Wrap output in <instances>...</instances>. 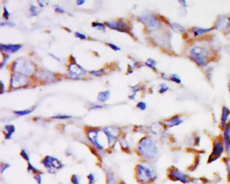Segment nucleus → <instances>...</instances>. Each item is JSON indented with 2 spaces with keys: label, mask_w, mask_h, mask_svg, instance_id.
I'll list each match as a JSON object with an SVG mask.
<instances>
[{
  "label": "nucleus",
  "mask_w": 230,
  "mask_h": 184,
  "mask_svg": "<svg viewBox=\"0 0 230 184\" xmlns=\"http://www.w3.org/2000/svg\"><path fill=\"white\" fill-rule=\"evenodd\" d=\"M35 109V107L29 109L22 110V111H14V113L16 114V115H18V116H24V115H26L30 114V113H31L32 111H34Z\"/></svg>",
  "instance_id": "f3484780"
},
{
  "label": "nucleus",
  "mask_w": 230,
  "mask_h": 184,
  "mask_svg": "<svg viewBox=\"0 0 230 184\" xmlns=\"http://www.w3.org/2000/svg\"><path fill=\"white\" fill-rule=\"evenodd\" d=\"M92 26L95 28H97L98 30L100 31H104L105 29V24L102 22H94L92 24Z\"/></svg>",
  "instance_id": "aec40b11"
},
{
  "label": "nucleus",
  "mask_w": 230,
  "mask_h": 184,
  "mask_svg": "<svg viewBox=\"0 0 230 184\" xmlns=\"http://www.w3.org/2000/svg\"><path fill=\"white\" fill-rule=\"evenodd\" d=\"M170 80H171L172 82H176L177 84H181L182 83V80H181L179 76H178V75L177 74H172V75H171Z\"/></svg>",
  "instance_id": "b1692460"
},
{
  "label": "nucleus",
  "mask_w": 230,
  "mask_h": 184,
  "mask_svg": "<svg viewBox=\"0 0 230 184\" xmlns=\"http://www.w3.org/2000/svg\"><path fill=\"white\" fill-rule=\"evenodd\" d=\"M182 123V118L179 115H176L173 116L171 118L170 121V124H169V127H173V126H177L178 125L181 124Z\"/></svg>",
  "instance_id": "dca6fc26"
},
{
  "label": "nucleus",
  "mask_w": 230,
  "mask_h": 184,
  "mask_svg": "<svg viewBox=\"0 0 230 184\" xmlns=\"http://www.w3.org/2000/svg\"><path fill=\"white\" fill-rule=\"evenodd\" d=\"M30 84V79L28 75L19 74L14 73L10 79V86L12 88H25L29 86Z\"/></svg>",
  "instance_id": "39448f33"
},
{
  "label": "nucleus",
  "mask_w": 230,
  "mask_h": 184,
  "mask_svg": "<svg viewBox=\"0 0 230 184\" xmlns=\"http://www.w3.org/2000/svg\"><path fill=\"white\" fill-rule=\"evenodd\" d=\"M107 45L109 46L112 50H114V51H120V47H119L118 46H117V45H115V44H113V43H107Z\"/></svg>",
  "instance_id": "7c9ffc66"
},
{
  "label": "nucleus",
  "mask_w": 230,
  "mask_h": 184,
  "mask_svg": "<svg viewBox=\"0 0 230 184\" xmlns=\"http://www.w3.org/2000/svg\"><path fill=\"white\" fill-rule=\"evenodd\" d=\"M138 149L140 154L148 159H154L159 153L157 146L153 140L149 137H144L140 141Z\"/></svg>",
  "instance_id": "f257e3e1"
},
{
  "label": "nucleus",
  "mask_w": 230,
  "mask_h": 184,
  "mask_svg": "<svg viewBox=\"0 0 230 184\" xmlns=\"http://www.w3.org/2000/svg\"><path fill=\"white\" fill-rule=\"evenodd\" d=\"M103 73H104V70L103 69L100 70H93L91 72V74L95 75V76H101Z\"/></svg>",
  "instance_id": "a878e982"
},
{
  "label": "nucleus",
  "mask_w": 230,
  "mask_h": 184,
  "mask_svg": "<svg viewBox=\"0 0 230 184\" xmlns=\"http://www.w3.org/2000/svg\"><path fill=\"white\" fill-rule=\"evenodd\" d=\"M228 86H229V91H230V80H229V84H228Z\"/></svg>",
  "instance_id": "ea45409f"
},
{
  "label": "nucleus",
  "mask_w": 230,
  "mask_h": 184,
  "mask_svg": "<svg viewBox=\"0 0 230 184\" xmlns=\"http://www.w3.org/2000/svg\"><path fill=\"white\" fill-rule=\"evenodd\" d=\"M110 97V92L109 91H104L100 92L98 94L97 99L98 101L101 103L107 101Z\"/></svg>",
  "instance_id": "4468645a"
},
{
  "label": "nucleus",
  "mask_w": 230,
  "mask_h": 184,
  "mask_svg": "<svg viewBox=\"0 0 230 184\" xmlns=\"http://www.w3.org/2000/svg\"><path fill=\"white\" fill-rule=\"evenodd\" d=\"M168 86H167L166 84H161V86H160V88H159V92H160L161 94H163L166 92L167 91H168Z\"/></svg>",
  "instance_id": "cd10ccee"
},
{
  "label": "nucleus",
  "mask_w": 230,
  "mask_h": 184,
  "mask_svg": "<svg viewBox=\"0 0 230 184\" xmlns=\"http://www.w3.org/2000/svg\"><path fill=\"white\" fill-rule=\"evenodd\" d=\"M68 71L70 73L69 77L71 79L80 80L81 78V75L82 74H86L85 70L82 68L81 65L74 63L71 64L68 66Z\"/></svg>",
  "instance_id": "1a4fd4ad"
},
{
  "label": "nucleus",
  "mask_w": 230,
  "mask_h": 184,
  "mask_svg": "<svg viewBox=\"0 0 230 184\" xmlns=\"http://www.w3.org/2000/svg\"><path fill=\"white\" fill-rule=\"evenodd\" d=\"M8 59H9V55H8L5 54V55H3V61H2V64H1V68H2L3 67V65H6V64L8 62Z\"/></svg>",
  "instance_id": "2f4dec72"
},
{
  "label": "nucleus",
  "mask_w": 230,
  "mask_h": 184,
  "mask_svg": "<svg viewBox=\"0 0 230 184\" xmlns=\"http://www.w3.org/2000/svg\"><path fill=\"white\" fill-rule=\"evenodd\" d=\"M230 115V110L226 107H223L222 109V115L221 118V126L222 127H225L226 125V122L228 120V117Z\"/></svg>",
  "instance_id": "ddd939ff"
},
{
  "label": "nucleus",
  "mask_w": 230,
  "mask_h": 184,
  "mask_svg": "<svg viewBox=\"0 0 230 184\" xmlns=\"http://www.w3.org/2000/svg\"><path fill=\"white\" fill-rule=\"evenodd\" d=\"M213 28H194L193 32H194V35L195 36H201L205 33L208 32L210 31H212Z\"/></svg>",
  "instance_id": "2eb2a0df"
},
{
  "label": "nucleus",
  "mask_w": 230,
  "mask_h": 184,
  "mask_svg": "<svg viewBox=\"0 0 230 184\" xmlns=\"http://www.w3.org/2000/svg\"><path fill=\"white\" fill-rule=\"evenodd\" d=\"M14 73H19L26 75H32L35 72V66L31 61L25 58H19L14 61L12 65Z\"/></svg>",
  "instance_id": "f03ea898"
},
{
  "label": "nucleus",
  "mask_w": 230,
  "mask_h": 184,
  "mask_svg": "<svg viewBox=\"0 0 230 184\" xmlns=\"http://www.w3.org/2000/svg\"><path fill=\"white\" fill-rule=\"evenodd\" d=\"M105 25L113 30H117L120 32L130 33L129 26L127 25V23L123 21L122 20L112 22H106Z\"/></svg>",
  "instance_id": "6e6552de"
},
{
  "label": "nucleus",
  "mask_w": 230,
  "mask_h": 184,
  "mask_svg": "<svg viewBox=\"0 0 230 184\" xmlns=\"http://www.w3.org/2000/svg\"><path fill=\"white\" fill-rule=\"evenodd\" d=\"M75 36L78 38V39H81V40H86L87 39V37L85 35L83 34V33L79 32H76V33H75Z\"/></svg>",
  "instance_id": "c756f323"
},
{
  "label": "nucleus",
  "mask_w": 230,
  "mask_h": 184,
  "mask_svg": "<svg viewBox=\"0 0 230 184\" xmlns=\"http://www.w3.org/2000/svg\"><path fill=\"white\" fill-rule=\"evenodd\" d=\"M138 171L139 177L143 181L146 182L151 181L155 178L154 173L151 169L149 167L143 166V165H140L138 167Z\"/></svg>",
  "instance_id": "9d476101"
},
{
  "label": "nucleus",
  "mask_w": 230,
  "mask_h": 184,
  "mask_svg": "<svg viewBox=\"0 0 230 184\" xmlns=\"http://www.w3.org/2000/svg\"><path fill=\"white\" fill-rule=\"evenodd\" d=\"M223 162L225 164V168H226L227 174V180L229 182H230V159L228 158H224L223 159Z\"/></svg>",
  "instance_id": "a211bd4d"
},
{
  "label": "nucleus",
  "mask_w": 230,
  "mask_h": 184,
  "mask_svg": "<svg viewBox=\"0 0 230 184\" xmlns=\"http://www.w3.org/2000/svg\"><path fill=\"white\" fill-rule=\"evenodd\" d=\"M145 64H146V65H147L148 67L151 68L153 70H155L156 69V61H154V59H153L152 58H149L147 61L146 63H145Z\"/></svg>",
  "instance_id": "4be33fe9"
},
{
  "label": "nucleus",
  "mask_w": 230,
  "mask_h": 184,
  "mask_svg": "<svg viewBox=\"0 0 230 184\" xmlns=\"http://www.w3.org/2000/svg\"><path fill=\"white\" fill-rule=\"evenodd\" d=\"M84 3H85V1L84 0H78V1L76 2V5L78 6H82V5H83Z\"/></svg>",
  "instance_id": "f704fd0d"
},
{
  "label": "nucleus",
  "mask_w": 230,
  "mask_h": 184,
  "mask_svg": "<svg viewBox=\"0 0 230 184\" xmlns=\"http://www.w3.org/2000/svg\"><path fill=\"white\" fill-rule=\"evenodd\" d=\"M225 146L223 143L222 141L218 140L215 142L213 145V148L212 153H210L209 157L208 159V163H211L216 161L217 159H219L225 150Z\"/></svg>",
  "instance_id": "0eeeda50"
},
{
  "label": "nucleus",
  "mask_w": 230,
  "mask_h": 184,
  "mask_svg": "<svg viewBox=\"0 0 230 184\" xmlns=\"http://www.w3.org/2000/svg\"><path fill=\"white\" fill-rule=\"evenodd\" d=\"M49 55H51V57H52V58H54L55 59H56V60H58V61H60V59H59L58 58H57V57H56V56H55L54 55H53V54H51V53H50Z\"/></svg>",
  "instance_id": "e433bc0d"
},
{
  "label": "nucleus",
  "mask_w": 230,
  "mask_h": 184,
  "mask_svg": "<svg viewBox=\"0 0 230 184\" xmlns=\"http://www.w3.org/2000/svg\"><path fill=\"white\" fill-rule=\"evenodd\" d=\"M139 20L142 22L148 30H154L161 26V23L158 19L152 14H144L140 16Z\"/></svg>",
  "instance_id": "423d86ee"
},
{
  "label": "nucleus",
  "mask_w": 230,
  "mask_h": 184,
  "mask_svg": "<svg viewBox=\"0 0 230 184\" xmlns=\"http://www.w3.org/2000/svg\"><path fill=\"white\" fill-rule=\"evenodd\" d=\"M72 117V116L70 115H62V114H59V115H56L55 116H53L52 118L53 119H55V120H68V119H70Z\"/></svg>",
  "instance_id": "5701e85b"
},
{
  "label": "nucleus",
  "mask_w": 230,
  "mask_h": 184,
  "mask_svg": "<svg viewBox=\"0 0 230 184\" xmlns=\"http://www.w3.org/2000/svg\"><path fill=\"white\" fill-rule=\"evenodd\" d=\"M223 144L227 153L230 154V124L225 128L223 134Z\"/></svg>",
  "instance_id": "f8f14e48"
},
{
  "label": "nucleus",
  "mask_w": 230,
  "mask_h": 184,
  "mask_svg": "<svg viewBox=\"0 0 230 184\" xmlns=\"http://www.w3.org/2000/svg\"><path fill=\"white\" fill-rule=\"evenodd\" d=\"M137 107L139 109L142 110V111H144L147 109V104L143 101H140L138 103Z\"/></svg>",
  "instance_id": "bb28decb"
},
{
  "label": "nucleus",
  "mask_w": 230,
  "mask_h": 184,
  "mask_svg": "<svg viewBox=\"0 0 230 184\" xmlns=\"http://www.w3.org/2000/svg\"><path fill=\"white\" fill-rule=\"evenodd\" d=\"M29 12L32 16H37L39 15V13L38 8H37L36 6H34V5H31L30 9H29Z\"/></svg>",
  "instance_id": "412c9836"
},
{
  "label": "nucleus",
  "mask_w": 230,
  "mask_h": 184,
  "mask_svg": "<svg viewBox=\"0 0 230 184\" xmlns=\"http://www.w3.org/2000/svg\"><path fill=\"white\" fill-rule=\"evenodd\" d=\"M22 48V45L20 44H8L0 45V49L2 53H14L19 51Z\"/></svg>",
  "instance_id": "9b49d317"
},
{
  "label": "nucleus",
  "mask_w": 230,
  "mask_h": 184,
  "mask_svg": "<svg viewBox=\"0 0 230 184\" xmlns=\"http://www.w3.org/2000/svg\"><path fill=\"white\" fill-rule=\"evenodd\" d=\"M170 25L172 28V29L177 32H183L185 31L184 28L182 27L180 25H179V24L171 23Z\"/></svg>",
  "instance_id": "6ab92c4d"
},
{
  "label": "nucleus",
  "mask_w": 230,
  "mask_h": 184,
  "mask_svg": "<svg viewBox=\"0 0 230 184\" xmlns=\"http://www.w3.org/2000/svg\"><path fill=\"white\" fill-rule=\"evenodd\" d=\"M191 58L200 67L205 66L208 63V52L200 47H195L190 51Z\"/></svg>",
  "instance_id": "20e7f679"
},
{
  "label": "nucleus",
  "mask_w": 230,
  "mask_h": 184,
  "mask_svg": "<svg viewBox=\"0 0 230 184\" xmlns=\"http://www.w3.org/2000/svg\"><path fill=\"white\" fill-rule=\"evenodd\" d=\"M54 9H55V11L57 13H59V14H64L65 13L64 9L61 8V7H59V6H55Z\"/></svg>",
  "instance_id": "473e14b6"
},
{
  "label": "nucleus",
  "mask_w": 230,
  "mask_h": 184,
  "mask_svg": "<svg viewBox=\"0 0 230 184\" xmlns=\"http://www.w3.org/2000/svg\"><path fill=\"white\" fill-rule=\"evenodd\" d=\"M103 108V106L101 105H98L95 104V105H93L90 109H101Z\"/></svg>",
  "instance_id": "72a5a7b5"
},
{
  "label": "nucleus",
  "mask_w": 230,
  "mask_h": 184,
  "mask_svg": "<svg viewBox=\"0 0 230 184\" xmlns=\"http://www.w3.org/2000/svg\"><path fill=\"white\" fill-rule=\"evenodd\" d=\"M71 60L74 61V64H76V58H75L74 57H73L72 55L71 56Z\"/></svg>",
  "instance_id": "4c0bfd02"
},
{
  "label": "nucleus",
  "mask_w": 230,
  "mask_h": 184,
  "mask_svg": "<svg viewBox=\"0 0 230 184\" xmlns=\"http://www.w3.org/2000/svg\"><path fill=\"white\" fill-rule=\"evenodd\" d=\"M5 129L8 134H13L15 131V126L14 125H6L5 126Z\"/></svg>",
  "instance_id": "393cba45"
},
{
  "label": "nucleus",
  "mask_w": 230,
  "mask_h": 184,
  "mask_svg": "<svg viewBox=\"0 0 230 184\" xmlns=\"http://www.w3.org/2000/svg\"><path fill=\"white\" fill-rule=\"evenodd\" d=\"M1 84H2V94H3V89H4V84H3V82H2V81H1Z\"/></svg>",
  "instance_id": "58836bf2"
},
{
  "label": "nucleus",
  "mask_w": 230,
  "mask_h": 184,
  "mask_svg": "<svg viewBox=\"0 0 230 184\" xmlns=\"http://www.w3.org/2000/svg\"><path fill=\"white\" fill-rule=\"evenodd\" d=\"M167 177L173 181H179L184 184L190 183L193 180L188 175L182 171L181 170L175 167H171L169 168L167 171Z\"/></svg>",
  "instance_id": "7ed1b4c3"
},
{
  "label": "nucleus",
  "mask_w": 230,
  "mask_h": 184,
  "mask_svg": "<svg viewBox=\"0 0 230 184\" xmlns=\"http://www.w3.org/2000/svg\"><path fill=\"white\" fill-rule=\"evenodd\" d=\"M38 3L39 5V6L41 8H43L44 7V3L42 1H38Z\"/></svg>",
  "instance_id": "c9c22d12"
},
{
  "label": "nucleus",
  "mask_w": 230,
  "mask_h": 184,
  "mask_svg": "<svg viewBox=\"0 0 230 184\" xmlns=\"http://www.w3.org/2000/svg\"><path fill=\"white\" fill-rule=\"evenodd\" d=\"M10 12H9L8 9L4 7L3 8V17L6 19V20H8L9 18H10Z\"/></svg>",
  "instance_id": "c85d7f7f"
}]
</instances>
